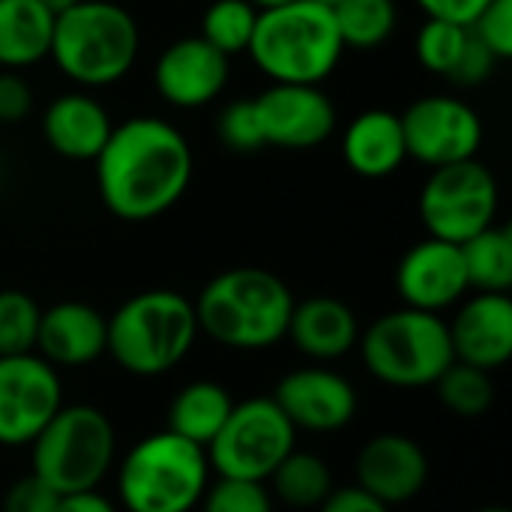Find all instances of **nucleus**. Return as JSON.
<instances>
[{
	"label": "nucleus",
	"instance_id": "f257e3e1",
	"mask_svg": "<svg viewBox=\"0 0 512 512\" xmlns=\"http://www.w3.org/2000/svg\"><path fill=\"white\" fill-rule=\"evenodd\" d=\"M93 165L108 213L123 222H150L186 195L192 147L168 120L141 114L111 129Z\"/></svg>",
	"mask_w": 512,
	"mask_h": 512
},
{
	"label": "nucleus",
	"instance_id": "f03ea898",
	"mask_svg": "<svg viewBox=\"0 0 512 512\" xmlns=\"http://www.w3.org/2000/svg\"><path fill=\"white\" fill-rule=\"evenodd\" d=\"M294 303L291 288L261 267L225 270L192 300L198 333L231 351H264L282 342Z\"/></svg>",
	"mask_w": 512,
	"mask_h": 512
},
{
	"label": "nucleus",
	"instance_id": "7ed1b4c3",
	"mask_svg": "<svg viewBox=\"0 0 512 512\" xmlns=\"http://www.w3.org/2000/svg\"><path fill=\"white\" fill-rule=\"evenodd\" d=\"M246 51L273 84L321 87V81H327L339 66L345 45L339 39L333 9L315 0H294L258 12Z\"/></svg>",
	"mask_w": 512,
	"mask_h": 512
},
{
	"label": "nucleus",
	"instance_id": "20e7f679",
	"mask_svg": "<svg viewBox=\"0 0 512 512\" xmlns=\"http://www.w3.org/2000/svg\"><path fill=\"white\" fill-rule=\"evenodd\" d=\"M141 33L129 9L111 0H78L54 18L48 57L81 87H108L138 60Z\"/></svg>",
	"mask_w": 512,
	"mask_h": 512
},
{
	"label": "nucleus",
	"instance_id": "39448f33",
	"mask_svg": "<svg viewBox=\"0 0 512 512\" xmlns=\"http://www.w3.org/2000/svg\"><path fill=\"white\" fill-rule=\"evenodd\" d=\"M198 339V318L189 297L153 288L129 297L108 318L105 354L138 378H156L171 372L192 351Z\"/></svg>",
	"mask_w": 512,
	"mask_h": 512
},
{
	"label": "nucleus",
	"instance_id": "423d86ee",
	"mask_svg": "<svg viewBox=\"0 0 512 512\" xmlns=\"http://www.w3.org/2000/svg\"><path fill=\"white\" fill-rule=\"evenodd\" d=\"M207 486V453L168 429L141 438L117 471V495L126 512H192Z\"/></svg>",
	"mask_w": 512,
	"mask_h": 512
},
{
	"label": "nucleus",
	"instance_id": "0eeeda50",
	"mask_svg": "<svg viewBox=\"0 0 512 512\" xmlns=\"http://www.w3.org/2000/svg\"><path fill=\"white\" fill-rule=\"evenodd\" d=\"M117 453V435L105 411L63 405L30 444V474L57 495L96 492Z\"/></svg>",
	"mask_w": 512,
	"mask_h": 512
},
{
	"label": "nucleus",
	"instance_id": "6e6552de",
	"mask_svg": "<svg viewBox=\"0 0 512 512\" xmlns=\"http://www.w3.org/2000/svg\"><path fill=\"white\" fill-rule=\"evenodd\" d=\"M357 345L366 369L381 384L402 390L432 387L456 360L447 321L408 306L372 321Z\"/></svg>",
	"mask_w": 512,
	"mask_h": 512
},
{
	"label": "nucleus",
	"instance_id": "1a4fd4ad",
	"mask_svg": "<svg viewBox=\"0 0 512 512\" xmlns=\"http://www.w3.org/2000/svg\"><path fill=\"white\" fill-rule=\"evenodd\" d=\"M297 429L270 396L234 402L225 426L207 444L210 471L225 480L267 483L282 459L294 450Z\"/></svg>",
	"mask_w": 512,
	"mask_h": 512
},
{
	"label": "nucleus",
	"instance_id": "9d476101",
	"mask_svg": "<svg viewBox=\"0 0 512 512\" xmlns=\"http://www.w3.org/2000/svg\"><path fill=\"white\" fill-rule=\"evenodd\" d=\"M495 216L498 180L483 162L465 159L432 168L420 192V219L429 237L462 246L474 234L495 225Z\"/></svg>",
	"mask_w": 512,
	"mask_h": 512
},
{
	"label": "nucleus",
	"instance_id": "9b49d317",
	"mask_svg": "<svg viewBox=\"0 0 512 512\" xmlns=\"http://www.w3.org/2000/svg\"><path fill=\"white\" fill-rule=\"evenodd\" d=\"M408 156L429 165H456L465 159H477L483 141L480 114L459 96H423L399 114Z\"/></svg>",
	"mask_w": 512,
	"mask_h": 512
},
{
	"label": "nucleus",
	"instance_id": "f8f14e48",
	"mask_svg": "<svg viewBox=\"0 0 512 512\" xmlns=\"http://www.w3.org/2000/svg\"><path fill=\"white\" fill-rule=\"evenodd\" d=\"M63 408V384L39 354L0 357V447H30Z\"/></svg>",
	"mask_w": 512,
	"mask_h": 512
},
{
	"label": "nucleus",
	"instance_id": "ddd939ff",
	"mask_svg": "<svg viewBox=\"0 0 512 512\" xmlns=\"http://www.w3.org/2000/svg\"><path fill=\"white\" fill-rule=\"evenodd\" d=\"M264 147L309 150L324 144L336 129V108L321 87L270 84L255 99Z\"/></svg>",
	"mask_w": 512,
	"mask_h": 512
},
{
	"label": "nucleus",
	"instance_id": "4468645a",
	"mask_svg": "<svg viewBox=\"0 0 512 512\" xmlns=\"http://www.w3.org/2000/svg\"><path fill=\"white\" fill-rule=\"evenodd\" d=\"M396 291L408 309L438 315L456 306L471 291L462 249L435 237L414 243L396 267Z\"/></svg>",
	"mask_w": 512,
	"mask_h": 512
},
{
	"label": "nucleus",
	"instance_id": "2eb2a0df",
	"mask_svg": "<svg viewBox=\"0 0 512 512\" xmlns=\"http://www.w3.org/2000/svg\"><path fill=\"white\" fill-rule=\"evenodd\" d=\"M294 429L339 432L357 417V390L330 369L288 372L270 396Z\"/></svg>",
	"mask_w": 512,
	"mask_h": 512
},
{
	"label": "nucleus",
	"instance_id": "dca6fc26",
	"mask_svg": "<svg viewBox=\"0 0 512 512\" xmlns=\"http://www.w3.org/2000/svg\"><path fill=\"white\" fill-rule=\"evenodd\" d=\"M231 57L216 51L201 36H183L171 42L153 69L159 96L174 108H201L210 105L228 84Z\"/></svg>",
	"mask_w": 512,
	"mask_h": 512
},
{
	"label": "nucleus",
	"instance_id": "f3484780",
	"mask_svg": "<svg viewBox=\"0 0 512 512\" xmlns=\"http://www.w3.org/2000/svg\"><path fill=\"white\" fill-rule=\"evenodd\" d=\"M429 480V459L423 447L399 432L375 435L357 456V483L366 495L387 507L414 501Z\"/></svg>",
	"mask_w": 512,
	"mask_h": 512
},
{
	"label": "nucleus",
	"instance_id": "a211bd4d",
	"mask_svg": "<svg viewBox=\"0 0 512 512\" xmlns=\"http://www.w3.org/2000/svg\"><path fill=\"white\" fill-rule=\"evenodd\" d=\"M456 363L492 372L512 357L510 294H477L447 324Z\"/></svg>",
	"mask_w": 512,
	"mask_h": 512
},
{
	"label": "nucleus",
	"instance_id": "6ab92c4d",
	"mask_svg": "<svg viewBox=\"0 0 512 512\" xmlns=\"http://www.w3.org/2000/svg\"><path fill=\"white\" fill-rule=\"evenodd\" d=\"M108 318L87 303L63 300L42 309L36 351L45 363L57 366H87L105 354Z\"/></svg>",
	"mask_w": 512,
	"mask_h": 512
},
{
	"label": "nucleus",
	"instance_id": "aec40b11",
	"mask_svg": "<svg viewBox=\"0 0 512 512\" xmlns=\"http://www.w3.org/2000/svg\"><path fill=\"white\" fill-rule=\"evenodd\" d=\"M111 114L90 93H66L57 96L42 114V138L45 144L75 162H93L105 141L111 138Z\"/></svg>",
	"mask_w": 512,
	"mask_h": 512
},
{
	"label": "nucleus",
	"instance_id": "412c9836",
	"mask_svg": "<svg viewBox=\"0 0 512 512\" xmlns=\"http://www.w3.org/2000/svg\"><path fill=\"white\" fill-rule=\"evenodd\" d=\"M285 339L312 360H339L360 342V324L348 303L336 297H306L294 303Z\"/></svg>",
	"mask_w": 512,
	"mask_h": 512
},
{
	"label": "nucleus",
	"instance_id": "4be33fe9",
	"mask_svg": "<svg viewBox=\"0 0 512 512\" xmlns=\"http://www.w3.org/2000/svg\"><path fill=\"white\" fill-rule=\"evenodd\" d=\"M342 156L348 168L360 177L381 180L396 174L408 159L399 114L387 108L360 111L342 135Z\"/></svg>",
	"mask_w": 512,
	"mask_h": 512
},
{
	"label": "nucleus",
	"instance_id": "5701e85b",
	"mask_svg": "<svg viewBox=\"0 0 512 512\" xmlns=\"http://www.w3.org/2000/svg\"><path fill=\"white\" fill-rule=\"evenodd\" d=\"M54 15L39 0H0V66L24 69L48 57Z\"/></svg>",
	"mask_w": 512,
	"mask_h": 512
},
{
	"label": "nucleus",
	"instance_id": "b1692460",
	"mask_svg": "<svg viewBox=\"0 0 512 512\" xmlns=\"http://www.w3.org/2000/svg\"><path fill=\"white\" fill-rule=\"evenodd\" d=\"M231 408H234V399L222 384L192 381L174 396V402L168 408V426L165 429L174 432L177 438L207 450V444L225 426Z\"/></svg>",
	"mask_w": 512,
	"mask_h": 512
},
{
	"label": "nucleus",
	"instance_id": "393cba45",
	"mask_svg": "<svg viewBox=\"0 0 512 512\" xmlns=\"http://www.w3.org/2000/svg\"><path fill=\"white\" fill-rule=\"evenodd\" d=\"M468 288L477 294H510L512 288V234L504 225H489L462 246Z\"/></svg>",
	"mask_w": 512,
	"mask_h": 512
},
{
	"label": "nucleus",
	"instance_id": "a878e982",
	"mask_svg": "<svg viewBox=\"0 0 512 512\" xmlns=\"http://www.w3.org/2000/svg\"><path fill=\"white\" fill-rule=\"evenodd\" d=\"M273 495L294 510H318L336 489L330 465L306 450H291L267 480Z\"/></svg>",
	"mask_w": 512,
	"mask_h": 512
},
{
	"label": "nucleus",
	"instance_id": "bb28decb",
	"mask_svg": "<svg viewBox=\"0 0 512 512\" xmlns=\"http://www.w3.org/2000/svg\"><path fill=\"white\" fill-rule=\"evenodd\" d=\"M333 18L345 48L375 51L396 33L399 9L396 0H342L333 6Z\"/></svg>",
	"mask_w": 512,
	"mask_h": 512
},
{
	"label": "nucleus",
	"instance_id": "cd10ccee",
	"mask_svg": "<svg viewBox=\"0 0 512 512\" xmlns=\"http://www.w3.org/2000/svg\"><path fill=\"white\" fill-rule=\"evenodd\" d=\"M438 390V399L441 405L456 414V417H465V420H474V417H483L492 402H495V381H492V372H483V369H474L468 363H456L432 384Z\"/></svg>",
	"mask_w": 512,
	"mask_h": 512
},
{
	"label": "nucleus",
	"instance_id": "c85d7f7f",
	"mask_svg": "<svg viewBox=\"0 0 512 512\" xmlns=\"http://www.w3.org/2000/svg\"><path fill=\"white\" fill-rule=\"evenodd\" d=\"M258 9L249 0H213L201 18V39L210 42L225 57H234L249 48L255 33Z\"/></svg>",
	"mask_w": 512,
	"mask_h": 512
},
{
	"label": "nucleus",
	"instance_id": "c756f323",
	"mask_svg": "<svg viewBox=\"0 0 512 512\" xmlns=\"http://www.w3.org/2000/svg\"><path fill=\"white\" fill-rule=\"evenodd\" d=\"M39 321L42 309L27 291H0V357L36 354Z\"/></svg>",
	"mask_w": 512,
	"mask_h": 512
},
{
	"label": "nucleus",
	"instance_id": "7c9ffc66",
	"mask_svg": "<svg viewBox=\"0 0 512 512\" xmlns=\"http://www.w3.org/2000/svg\"><path fill=\"white\" fill-rule=\"evenodd\" d=\"M465 39H468V27L438 21V18H426V24L417 33L414 51H417V60L423 63V69L447 78L450 69L456 66L462 48H465Z\"/></svg>",
	"mask_w": 512,
	"mask_h": 512
},
{
	"label": "nucleus",
	"instance_id": "2f4dec72",
	"mask_svg": "<svg viewBox=\"0 0 512 512\" xmlns=\"http://www.w3.org/2000/svg\"><path fill=\"white\" fill-rule=\"evenodd\" d=\"M198 507L201 512H273V495L267 483L219 477L213 486H207Z\"/></svg>",
	"mask_w": 512,
	"mask_h": 512
},
{
	"label": "nucleus",
	"instance_id": "473e14b6",
	"mask_svg": "<svg viewBox=\"0 0 512 512\" xmlns=\"http://www.w3.org/2000/svg\"><path fill=\"white\" fill-rule=\"evenodd\" d=\"M216 129H219L222 144H228L231 150L252 153V150L264 147V135H261V123H258L252 99H237V102L225 105Z\"/></svg>",
	"mask_w": 512,
	"mask_h": 512
},
{
	"label": "nucleus",
	"instance_id": "72a5a7b5",
	"mask_svg": "<svg viewBox=\"0 0 512 512\" xmlns=\"http://www.w3.org/2000/svg\"><path fill=\"white\" fill-rule=\"evenodd\" d=\"M498 60L512 57V0H492L468 27Z\"/></svg>",
	"mask_w": 512,
	"mask_h": 512
},
{
	"label": "nucleus",
	"instance_id": "f704fd0d",
	"mask_svg": "<svg viewBox=\"0 0 512 512\" xmlns=\"http://www.w3.org/2000/svg\"><path fill=\"white\" fill-rule=\"evenodd\" d=\"M498 63H501V60H498V57H495V54L468 30L465 48H462L456 66L450 69L447 81H453L456 87H477V84H483V81L495 72Z\"/></svg>",
	"mask_w": 512,
	"mask_h": 512
},
{
	"label": "nucleus",
	"instance_id": "c9c22d12",
	"mask_svg": "<svg viewBox=\"0 0 512 512\" xmlns=\"http://www.w3.org/2000/svg\"><path fill=\"white\" fill-rule=\"evenodd\" d=\"M60 495L45 486L36 474L15 480L3 495V512H54Z\"/></svg>",
	"mask_w": 512,
	"mask_h": 512
},
{
	"label": "nucleus",
	"instance_id": "e433bc0d",
	"mask_svg": "<svg viewBox=\"0 0 512 512\" xmlns=\"http://www.w3.org/2000/svg\"><path fill=\"white\" fill-rule=\"evenodd\" d=\"M30 108H33L30 84L18 72L3 69L0 72V123H21L27 120Z\"/></svg>",
	"mask_w": 512,
	"mask_h": 512
},
{
	"label": "nucleus",
	"instance_id": "4c0bfd02",
	"mask_svg": "<svg viewBox=\"0 0 512 512\" xmlns=\"http://www.w3.org/2000/svg\"><path fill=\"white\" fill-rule=\"evenodd\" d=\"M492 0H417V6L426 12V18L450 21L459 27H471L474 18L489 6Z\"/></svg>",
	"mask_w": 512,
	"mask_h": 512
},
{
	"label": "nucleus",
	"instance_id": "58836bf2",
	"mask_svg": "<svg viewBox=\"0 0 512 512\" xmlns=\"http://www.w3.org/2000/svg\"><path fill=\"white\" fill-rule=\"evenodd\" d=\"M318 512H390V507L366 495L360 486H345V489H333Z\"/></svg>",
	"mask_w": 512,
	"mask_h": 512
},
{
	"label": "nucleus",
	"instance_id": "ea45409f",
	"mask_svg": "<svg viewBox=\"0 0 512 512\" xmlns=\"http://www.w3.org/2000/svg\"><path fill=\"white\" fill-rule=\"evenodd\" d=\"M54 512H117V507L99 492H78V495H60Z\"/></svg>",
	"mask_w": 512,
	"mask_h": 512
},
{
	"label": "nucleus",
	"instance_id": "a19ab883",
	"mask_svg": "<svg viewBox=\"0 0 512 512\" xmlns=\"http://www.w3.org/2000/svg\"><path fill=\"white\" fill-rule=\"evenodd\" d=\"M39 3H42V6H45V9H48L54 18H57L60 12H66V9H69V6H75L78 0H39Z\"/></svg>",
	"mask_w": 512,
	"mask_h": 512
},
{
	"label": "nucleus",
	"instance_id": "79ce46f5",
	"mask_svg": "<svg viewBox=\"0 0 512 512\" xmlns=\"http://www.w3.org/2000/svg\"><path fill=\"white\" fill-rule=\"evenodd\" d=\"M258 12H264V9H276V6H285V3H294V0H249Z\"/></svg>",
	"mask_w": 512,
	"mask_h": 512
},
{
	"label": "nucleus",
	"instance_id": "37998d69",
	"mask_svg": "<svg viewBox=\"0 0 512 512\" xmlns=\"http://www.w3.org/2000/svg\"><path fill=\"white\" fill-rule=\"evenodd\" d=\"M315 3H321V6H327V9H333V6H339L342 0H315Z\"/></svg>",
	"mask_w": 512,
	"mask_h": 512
},
{
	"label": "nucleus",
	"instance_id": "c03bdc74",
	"mask_svg": "<svg viewBox=\"0 0 512 512\" xmlns=\"http://www.w3.org/2000/svg\"><path fill=\"white\" fill-rule=\"evenodd\" d=\"M474 512H510L507 507H483V510H474Z\"/></svg>",
	"mask_w": 512,
	"mask_h": 512
}]
</instances>
